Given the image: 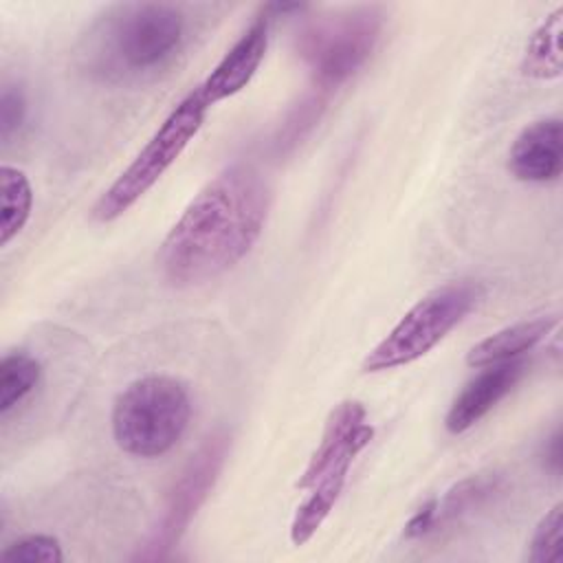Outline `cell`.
Here are the masks:
<instances>
[{"label":"cell","mask_w":563,"mask_h":563,"mask_svg":"<svg viewBox=\"0 0 563 563\" xmlns=\"http://www.w3.org/2000/svg\"><path fill=\"white\" fill-rule=\"evenodd\" d=\"M374 427L367 422V411L358 400L339 402L323 427L321 440L310 455L297 486L308 490L330 475H347L356 455L369 444Z\"/></svg>","instance_id":"obj_8"},{"label":"cell","mask_w":563,"mask_h":563,"mask_svg":"<svg viewBox=\"0 0 563 563\" xmlns=\"http://www.w3.org/2000/svg\"><path fill=\"white\" fill-rule=\"evenodd\" d=\"M26 99L13 84H4L0 92V136L7 141L24 121Z\"/></svg>","instance_id":"obj_19"},{"label":"cell","mask_w":563,"mask_h":563,"mask_svg":"<svg viewBox=\"0 0 563 563\" xmlns=\"http://www.w3.org/2000/svg\"><path fill=\"white\" fill-rule=\"evenodd\" d=\"M191 420L187 387L167 374L132 380L114 400L110 427L117 446L134 457L154 460L169 453Z\"/></svg>","instance_id":"obj_3"},{"label":"cell","mask_w":563,"mask_h":563,"mask_svg":"<svg viewBox=\"0 0 563 563\" xmlns=\"http://www.w3.org/2000/svg\"><path fill=\"white\" fill-rule=\"evenodd\" d=\"M482 297L484 288L473 279H457L433 288L367 352L363 372H387L422 358L457 323H462Z\"/></svg>","instance_id":"obj_4"},{"label":"cell","mask_w":563,"mask_h":563,"mask_svg":"<svg viewBox=\"0 0 563 563\" xmlns=\"http://www.w3.org/2000/svg\"><path fill=\"white\" fill-rule=\"evenodd\" d=\"M548 462L554 471H559V464H561V435L559 433L552 435V442L548 449Z\"/></svg>","instance_id":"obj_21"},{"label":"cell","mask_w":563,"mask_h":563,"mask_svg":"<svg viewBox=\"0 0 563 563\" xmlns=\"http://www.w3.org/2000/svg\"><path fill=\"white\" fill-rule=\"evenodd\" d=\"M271 187L251 165L213 176L185 207L158 249L163 277L176 288L211 282L244 260L260 240Z\"/></svg>","instance_id":"obj_1"},{"label":"cell","mask_w":563,"mask_h":563,"mask_svg":"<svg viewBox=\"0 0 563 563\" xmlns=\"http://www.w3.org/2000/svg\"><path fill=\"white\" fill-rule=\"evenodd\" d=\"M183 37L185 15L176 4H117L95 24L86 55L106 77H139L167 66Z\"/></svg>","instance_id":"obj_2"},{"label":"cell","mask_w":563,"mask_h":563,"mask_svg":"<svg viewBox=\"0 0 563 563\" xmlns=\"http://www.w3.org/2000/svg\"><path fill=\"white\" fill-rule=\"evenodd\" d=\"M209 106L198 90H191L161 123L134 161L117 176V180L99 196L92 207L97 222H114L130 207H134L176 163L183 150L200 132Z\"/></svg>","instance_id":"obj_5"},{"label":"cell","mask_w":563,"mask_h":563,"mask_svg":"<svg viewBox=\"0 0 563 563\" xmlns=\"http://www.w3.org/2000/svg\"><path fill=\"white\" fill-rule=\"evenodd\" d=\"M0 559L7 563H59L64 561V552L57 537L29 532L4 545Z\"/></svg>","instance_id":"obj_18"},{"label":"cell","mask_w":563,"mask_h":563,"mask_svg":"<svg viewBox=\"0 0 563 563\" xmlns=\"http://www.w3.org/2000/svg\"><path fill=\"white\" fill-rule=\"evenodd\" d=\"M268 13L264 9L242 35L233 42V46L222 55V59L213 66V70L205 77V81L196 88L202 101L211 108L249 86L260 64L264 62L268 48Z\"/></svg>","instance_id":"obj_9"},{"label":"cell","mask_w":563,"mask_h":563,"mask_svg":"<svg viewBox=\"0 0 563 563\" xmlns=\"http://www.w3.org/2000/svg\"><path fill=\"white\" fill-rule=\"evenodd\" d=\"M526 369L528 363L523 358L482 367V372L475 378H471L453 398L444 416L446 431L457 435L477 424L501 398H506L512 391V387L521 380Z\"/></svg>","instance_id":"obj_10"},{"label":"cell","mask_w":563,"mask_h":563,"mask_svg":"<svg viewBox=\"0 0 563 563\" xmlns=\"http://www.w3.org/2000/svg\"><path fill=\"white\" fill-rule=\"evenodd\" d=\"M42 363L24 352H7L0 361V418L7 420L42 383Z\"/></svg>","instance_id":"obj_14"},{"label":"cell","mask_w":563,"mask_h":563,"mask_svg":"<svg viewBox=\"0 0 563 563\" xmlns=\"http://www.w3.org/2000/svg\"><path fill=\"white\" fill-rule=\"evenodd\" d=\"M383 29L378 7H352L312 20L297 37L299 57L314 81L334 88L350 79L372 55Z\"/></svg>","instance_id":"obj_6"},{"label":"cell","mask_w":563,"mask_h":563,"mask_svg":"<svg viewBox=\"0 0 563 563\" xmlns=\"http://www.w3.org/2000/svg\"><path fill=\"white\" fill-rule=\"evenodd\" d=\"M0 244L7 246L26 227L33 211V187L22 169L0 167Z\"/></svg>","instance_id":"obj_13"},{"label":"cell","mask_w":563,"mask_h":563,"mask_svg":"<svg viewBox=\"0 0 563 563\" xmlns=\"http://www.w3.org/2000/svg\"><path fill=\"white\" fill-rule=\"evenodd\" d=\"M229 449V438L224 433H213L196 455H191L189 464L183 468L180 477L174 482L167 504H165V515L161 519V530L156 534V545L158 548H169L174 545L180 534L187 530L191 517L198 512L207 495L211 493L224 457Z\"/></svg>","instance_id":"obj_7"},{"label":"cell","mask_w":563,"mask_h":563,"mask_svg":"<svg viewBox=\"0 0 563 563\" xmlns=\"http://www.w3.org/2000/svg\"><path fill=\"white\" fill-rule=\"evenodd\" d=\"M435 508H438V499L424 501V504L413 512V517L407 521V526H405V537H407V539H420V537L429 534V532L433 530Z\"/></svg>","instance_id":"obj_20"},{"label":"cell","mask_w":563,"mask_h":563,"mask_svg":"<svg viewBox=\"0 0 563 563\" xmlns=\"http://www.w3.org/2000/svg\"><path fill=\"white\" fill-rule=\"evenodd\" d=\"M508 167L517 180L552 183L563 172V125L559 117L528 123L512 141Z\"/></svg>","instance_id":"obj_11"},{"label":"cell","mask_w":563,"mask_h":563,"mask_svg":"<svg viewBox=\"0 0 563 563\" xmlns=\"http://www.w3.org/2000/svg\"><path fill=\"white\" fill-rule=\"evenodd\" d=\"M528 561L561 563L563 561V504H554L534 528Z\"/></svg>","instance_id":"obj_17"},{"label":"cell","mask_w":563,"mask_h":563,"mask_svg":"<svg viewBox=\"0 0 563 563\" xmlns=\"http://www.w3.org/2000/svg\"><path fill=\"white\" fill-rule=\"evenodd\" d=\"M501 484L504 479L497 473H477L457 482L442 499H438L433 530H438L440 526L453 523L466 512L484 506L488 499L495 497V493H499Z\"/></svg>","instance_id":"obj_15"},{"label":"cell","mask_w":563,"mask_h":563,"mask_svg":"<svg viewBox=\"0 0 563 563\" xmlns=\"http://www.w3.org/2000/svg\"><path fill=\"white\" fill-rule=\"evenodd\" d=\"M563 9L559 7L545 22L532 33L521 73L534 79H556L561 75V31H563Z\"/></svg>","instance_id":"obj_16"},{"label":"cell","mask_w":563,"mask_h":563,"mask_svg":"<svg viewBox=\"0 0 563 563\" xmlns=\"http://www.w3.org/2000/svg\"><path fill=\"white\" fill-rule=\"evenodd\" d=\"M556 325H559L556 314H543V317H534V319H526V321L506 325V328L488 334L479 343H475L466 352V365L482 369L488 365L521 358L526 352L534 350Z\"/></svg>","instance_id":"obj_12"}]
</instances>
